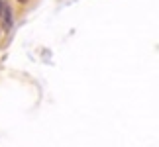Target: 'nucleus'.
I'll return each mask as SVG.
<instances>
[{
  "mask_svg": "<svg viewBox=\"0 0 159 147\" xmlns=\"http://www.w3.org/2000/svg\"><path fill=\"white\" fill-rule=\"evenodd\" d=\"M18 2H26V0H18Z\"/></svg>",
  "mask_w": 159,
  "mask_h": 147,
  "instance_id": "7ed1b4c3",
  "label": "nucleus"
},
{
  "mask_svg": "<svg viewBox=\"0 0 159 147\" xmlns=\"http://www.w3.org/2000/svg\"><path fill=\"white\" fill-rule=\"evenodd\" d=\"M2 26H4V29L12 28V10L6 2H4V8H2Z\"/></svg>",
  "mask_w": 159,
  "mask_h": 147,
  "instance_id": "f257e3e1",
  "label": "nucleus"
},
{
  "mask_svg": "<svg viewBox=\"0 0 159 147\" xmlns=\"http://www.w3.org/2000/svg\"><path fill=\"white\" fill-rule=\"evenodd\" d=\"M2 8H4V2L0 0V16H2Z\"/></svg>",
  "mask_w": 159,
  "mask_h": 147,
  "instance_id": "f03ea898",
  "label": "nucleus"
}]
</instances>
